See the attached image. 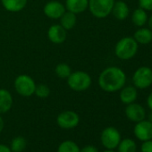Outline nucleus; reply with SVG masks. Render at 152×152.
I'll return each mask as SVG.
<instances>
[{"label":"nucleus","instance_id":"obj_19","mask_svg":"<svg viewBox=\"0 0 152 152\" xmlns=\"http://www.w3.org/2000/svg\"><path fill=\"white\" fill-rule=\"evenodd\" d=\"M147 11L139 7L135 9L132 15V22L137 27H143L148 22Z\"/></svg>","mask_w":152,"mask_h":152},{"label":"nucleus","instance_id":"obj_23","mask_svg":"<svg viewBox=\"0 0 152 152\" xmlns=\"http://www.w3.org/2000/svg\"><path fill=\"white\" fill-rule=\"evenodd\" d=\"M57 152H81V148L74 141L67 140L60 143Z\"/></svg>","mask_w":152,"mask_h":152},{"label":"nucleus","instance_id":"obj_8","mask_svg":"<svg viewBox=\"0 0 152 152\" xmlns=\"http://www.w3.org/2000/svg\"><path fill=\"white\" fill-rule=\"evenodd\" d=\"M56 123L58 126L64 130L73 129L80 123V116L74 111L67 110L60 113L56 118Z\"/></svg>","mask_w":152,"mask_h":152},{"label":"nucleus","instance_id":"obj_28","mask_svg":"<svg viewBox=\"0 0 152 152\" xmlns=\"http://www.w3.org/2000/svg\"><path fill=\"white\" fill-rule=\"evenodd\" d=\"M81 152H99V149L93 145H86L81 148Z\"/></svg>","mask_w":152,"mask_h":152},{"label":"nucleus","instance_id":"obj_25","mask_svg":"<svg viewBox=\"0 0 152 152\" xmlns=\"http://www.w3.org/2000/svg\"><path fill=\"white\" fill-rule=\"evenodd\" d=\"M34 94H36L37 97H39V98L45 99V98H48L49 96L50 89L45 84H39L38 86H36Z\"/></svg>","mask_w":152,"mask_h":152},{"label":"nucleus","instance_id":"obj_1","mask_svg":"<svg viewBox=\"0 0 152 152\" xmlns=\"http://www.w3.org/2000/svg\"><path fill=\"white\" fill-rule=\"evenodd\" d=\"M126 83L124 72L116 66L106 68L99 77V87L107 92H115L120 91Z\"/></svg>","mask_w":152,"mask_h":152},{"label":"nucleus","instance_id":"obj_5","mask_svg":"<svg viewBox=\"0 0 152 152\" xmlns=\"http://www.w3.org/2000/svg\"><path fill=\"white\" fill-rule=\"evenodd\" d=\"M133 86L136 89L145 90L152 84V69L148 66L139 67L132 75Z\"/></svg>","mask_w":152,"mask_h":152},{"label":"nucleus","instance_id":"obj_14","mask_svg":"<svg viewBox=\"0 0 152 152\" xmlns=\"http://www.w3.org/2000/svg\"><path fill=\"white\" fill-rule=\"evenodd\" d=\"M113 15L120 21H123L124 19H126L130 14V9L128 5L124 2V1H115L113 8H112V12Z\"/></svg>","mask_w":152,"mask_h":152},{"label":"nucleus","instance_id":"obj_33","mask_svg":"<svg viewBox=\"0 0 152 152\" xmlns=\"http://www.w3.org/2000/svg\"><path fill=\"white\" fill-rule=\"evenodd\" d=\"M148 119H149V121L152 123V111H151V113L149 114V116H148Z\"/></svg>","mask_w":152,"mask_h":152},{"label":"nucleus","instance_id":"obj_31","mask_svg":"<svg viewBox=\"0 0 152 152\" xmlns=\"http://www.w3.org/2000/svg\"><path fill=\"white\" fill-rule=\"evenodd\" d=\"M4 126H5V123H4V120L2 118V116L0 115V132H1L4 129Z\"/></svg>","mask_w":152,"mask_h":152},{"label":"nucleus","instance_id":"obj_12","mask_svg":"<svg viewBox=\"0 0 152 152\" xmlns=\"http://www.w3.org/2000/svg\"><path fill=\"white\" fill-rule=\"evenodd\" d=\"M48 37L52 43L61 44L66 39V30L58 24L52 25L48 29Z\"/></svg>","mask_w":152,"mask_h":152},{"label":"nucleus","instance_id":"obj_16","mask_svg":"<svg viewBox=\"0 0 152 152\" xmlns=\"http://www.w3.org/2000/svg\"><path fill=\"white\" fill-rule=\"evenodd\" d=\"M12 105L13 98L11 93L5 89H0V115L8 112Z\"/></svg>","mask_w":152,"mask_h":152},{"label":"nucleus","instance_id":"obj_2","mask_svg":"<svg viewBox=\"0 0 152 152\" xmlns=\"http://www.w3.org/2000/svg\"><path fill=\"white\" fill-rule=\"evenodd\" d=\"M139 44L133 37H124L115 45V56L121 60H130L135 56L138 52Z\"/></svg>","mask_w":152,"mask_h":152},{"label":"nucleus","instance_id":"obj_27","mask_svg":"<svg viewBox=\"0 0 152 152\" xmlns=\"http://www.w3.org/2000/svg\"><path fill=\"white\" fill-rule=\"evenodd\" d=\"M140 150L141 152H152V140L142 141Z\"/></svg>","mask_w":152,"mask_h":152},{"label":"nucleus","instance_id":"obj_26","mask_svg":"<svg viewBox=\"0 0 152 152\" xmlns=\"http://www.w3.org/2000/svg\"><path fill=\"white\" fill-rule=\"evenodd\" d=\"M139 6L146 11H152V0H139Z\"/></svg>","mask_w":152,"mask_h":152},{"label":"nucleus","instance_id":"obj_35","mask_svg":"<svg viewBox=\"0 0 152 152\" xmlns=\"http://www.w3.org/2000/svg\"><path fill=\"white\" fill-rule=\"evenodd\" d=\"M151 43H152V40H151Z\"/></svg>","mask_w":152,"mask_h":152},{"label":"nucleus","instance_id":"obj_11","mask_svg":"<svg viewBox=\"0 0 152 152\" xmlns=\"http://www.w3.org/2000/svg\"><path fill=\"white\" fill-rule=\"evenodd\" d=\"M65 12V7L58 1H50L44 7V14L51 19L60 18Z\"/></svg>","mask_w":152,"mask_h":152},{"label":"nucleus","instance_id":"obj_30","mask_svg":"<svg viewBox=\"0 0 152 152\" xmlns=\"http://www.w3.org/2000/svg\"><path fill=\"white\" fill-rule=\"evenodd\" d=\"M147 105H148V108L152 111V92L149 93V95L147 98Z\"/></svg>","mask_w":152,"mask_h":152},{"label":"nucleus","instance_id":"obj_17","mask_svg":"<svg viewBox=\"0 0 152 152\" xmlns=\"http://www.w3.org/2000/svg\"><path fill=\"white\" fill-rule=\"evenodd\" d=\"M133 39L136 40L138 44H140V45H147L148 43H151L152 31L149 28L140 27V29H138L135 31L133 35Z\"/></svg>","mask_w":152,"mask_h":152},{"label":"nucleus","instance_id":"obj_34","mask_svg":"<svg viewBox=\"0 0 152 152\" xmlns=\"http://www.w3.org/2000/svg\"><path fill=\"white\" fill-rule=\"evenodd\" d=\"M103 152H115L113 149H106V150H104Z\"/></svg>","mask_w":152,"mask_h":152},{"label":"nucleus","instance_id":"obj_22","mask_svg":"<svg viewBox=\"0 0 152 152\" xmlns=\"http://www.w3.org/2000/svg\"><path fill=\"white\" fill-rule=\"evenodd\" d=\"M27 147V141L24 137L17 136L11 141L10 148L12 152H23Z\"/></svg>","mask_w":152,"mask_h":152},{"label":"nucleus","instance_id":"obj_6","mask_svg":"<svg viewBox=\"0 0 152 152\" xmlns=\"http://www.w3.org/2000/svg\"><path fill=\"white\" fill-rule=\"evenodd\" d=\"M15 91L23 97H30L34 94L36 84L31 77L26 74L19 75L15 81Z\"/></svg>","mask_w":152,"mask_h":152},{"label":"nucleus","instance_id":"obj_24","mask_svg":"<svg viewBox=\"0 0 152 152\" xmlns=\"http://www.w3.org/2000/svg\"><path fill=\"white\" fill-rule=\"evenodd\" d=\"M55 72H56V74L58 76V77L62 78V79L68 78L69 75L72 73L71 67L67 64H64V63L57 64L56 69H55Z\"/></svg>","mask_w":152,"mask_h":152},{"label":"nucleus","instance_id":"obj_10","mask_svg":"<svg viewBox=\"0 0 152 152\" xmlns=\"http://www.w3.org/2000/svg\"><path fill=\"white\" fill-rule=\"evenodd\" d=\"M124 112L126 117L133 123H138L140 121H142L146 117V111L144 107L135 102L128 104L125 107Z\"/></svg>","mask_w":152,"mask_h":152},{"label":"nucleus","instance_id":"obj_4","mask_svg":"<svg viewBox=\"0 0 152 152\" xmlns=\"http://www.w3.org/2000/svg\"><path fill=\"white\" fill-rule=\"evenodd\" d=\"M115 3V0H89L88 7L93 16L102 19L108 16Z\"/></svg>","mask_w":152,"mask_h":152},{"label":"nucleus","instance_id":"obj_32","mask_svg":"<svg viewBox=\"0 0 152 152\" xmlns=\"http://www.w3.org/2000/svg\"><path fill=\"white\" fill-rule=\"evenodd\" d=\"M148 28L152 31V15L148 18Z\"/></svg>","mask_w":152,"mask_h":152},{"label":"nucleus","instance_id":"obj_13","mask_svg":"<svg viewBox=\"0 0 152 152\" xmlns=\"http://www.w3.org/2000/svg\"><path fill=\"white\" fill-rule=\"evenodd\" d=\"M120 91V100L124 104L128 105L135 102V100L137 99L138 91L134 86H124Z\"/></svg>","mask_w":152,"mask_h":152},{"label":"nucleus","instance_id":"obj_7","mask_svg":"<svg viewBox=\"0 0 152 152\" xmlns=\"http://www.w3.org/2000/svg\"><path fill=\"white\" fill-rule=\"evenodd\" d=\"M121 134L119 131L112 126L105 128L100 135V140L106 149H115L121 141Z\"/></svg>","mask_w":152,"mask_h":152},{"label":"nucleus","instance_id":"obj_3","mask_svg":"<svg viewBox=\"0 0 152 152\" xmlns=\"http://www.w3.org/2000/svg\"><path fill=\"white\" fill-rule=\"evenodd\" d=\"M68 86L75 91H83L91 85V76L83 71L72 72L67 78Z\"/></svg>","mask_w":152,"mask_h":152},{"label":"nucleus","instance_id":"obj_20","mask_svg":"<svg viewBox=\"0 0 152 152\" xmlns=\"http://www.w3.org/2000/svg\"><path fill=\"white\" fill-rule=\"evenodd\" d=\"M76 15L72 12H64V14L60 17V25L64 30H71L76 24Z\"/></svg>","mask_w":152,"mask_h":152},{"label":"nucleus","instance_id":"obj_18","mask_svg":"<svg viewBox=\"0 0 152 152\" xmlns=\"http://www.w3.org/2000/svg\"><path fill=\"white\" fill-rule=\"evenodd\" d=\"M1 2L6 10L16 13L22 11L25 7L27 0H1Z\"/></svg>","mask_w":152,"mask_h":152},{"label":"nucleus","instance_id":"obj_9","mask_svg":"<svg viewBox=\"0 0 152 152\" xmlns=\"http://www.w3.org/2000/svg\"><path fill=\"white\" fill-rule=\"evenodd\" d=\"M133 133L140 141L152 140V123L145 119L136 123L133 128Z\"/></svg>","mask_w":152,"mask_h":152},{"label":"nucleus","instance_id":"obj_15","mask_svg":"<svg viewBox=\"0 0 152 152\" xmlns=\"http://www.w3.org/2000/svg\"><path fill=\"white\" fill-rule=\"evenodd\" d=\"M89 0H66L65 7L69 12L80 14L88 8Z\"/></svg>","mask_w":152,"mask_h":152},{"label":"nucleus","instance_id":"obj_29","mask_svg":"<svg viewBox=\"0 0 152 152\" xmlns=\"http://www.w3.org/2000/svg\"><path fill=\"white\" fill-rule=\"evenodd\" d=\"M0 152H12V150L10 147L5 144H0Z\"/></svg>","mask_w":152,"mask_h":152},{"label":"nucleus","instance_id":"obj_21","mask_svg":"<svg viewBox=\"0 0 152 152\" xmlns=\"http://www.w3.org/2000/svg\"><path fill=\"white\" fill-rule=\"evenodd\" d=\"M116 148L118 152H136L137 145L133 140L130 138H126V139L121 140Z\"/></svg>","mask_w":152,"mask_h":152}]
</instances>
